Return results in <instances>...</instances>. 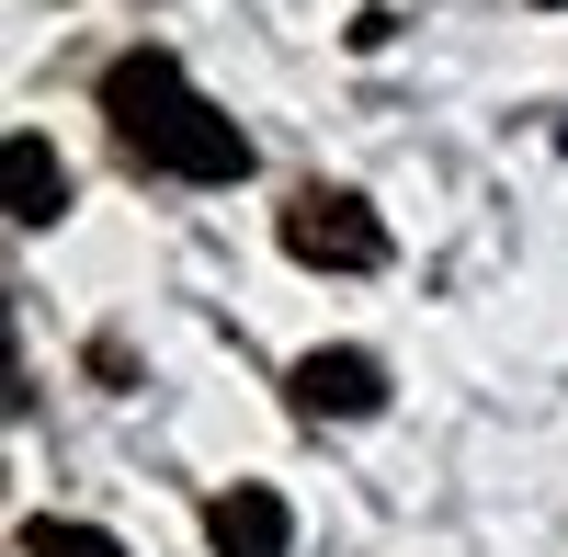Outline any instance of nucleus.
Segmentation results:
<instances>
[{
	"label": "nucleus",
	"instance_id": "423d86ee",
	"mask_svg": "<svg viewBox=\"0 0 568 557\" xmlns=\"http://www.w3.org/2000/svg\"><path fill=\"white\" fill-rule=\"evenodd\" d=\"M23 557H125L103 524H58V513H45V524H23Z\"/></svg>",
	"mask_w": 568,
	"mask_h": 557
},
{
	"label": "nucleus",
	"instance_id": "7ed1b4c3",
	"mask_svg": "<svg viewBox=\"0 0 568 557\" xmlns=\"http://www.w3.org/2000/svg\"><path fill=\"white\" fill-rule=\"evenodd\" d=\"M296 409H307V422H375V409H387V364H375V353H307L296 364Z\"/></svg>",
	"mask_w": 568,
	"mask_h": 557
},
{
	"label": "nucleus",
	"instance_id": "0eeeda50",
	"mask_svg": "<svg viewBox=\"0 0 568 557\" xmlns=\"http://www.w3.org/2000/svg\"><path fill=\"white\" fill-rule=\"evenodd\" d=\"M546 12H568V0H546Z\"/></svg>",
	"mask_w": 568,
	"mask_h": 557
},
{
	"label": "nucleus",
	"instance_id": "39448f33",
	"mask_svg": "<svg viewBox=\"0 0 568 557\" xmlns=\"http://www.w3.org/2000/svg\"><path fill=\"white\" fill-rule=\"evenodd\" d=\"M0 182H12V227H58V205H69V171H58V149L23 125L12 149H0Z\"/></svg>",
	"mask_w": 568,
	"mask_h": 557
},
{
	"label": "nucleus",
	"instance_id": "20e7f679",
	"mask_svg": "<svg viewBox=\"0 0 568 557\" xmlns=\"http://www.w3.org/2000/svg\"><path fill=\"white\" fill-rule=\"evenodd\" d=\"M205 546H216V557H284V546H296V524H284V500H273V489L240 478V489H216V500H205Z\"/></svg>",
	"mask_w": 568,
	"mask_h": 557
},
{
	"label": "nucleus",
	"instance_id": "f257e3e1",
	"mask_svg": "<svg viewBox=\"0 0 568 557\" xmlns=\"http://www.w3.org/2000/svg\"><path fill=\"white\" fill-rule=\"evenodd\" d=\"M103 114H114V136L149 171H182V182H240L251 171L240 114H216L205 91L182 80V58H160V45H136V58L103 69Z\"/></svg>",
	"mask_w": 568,
	"mask_h": 557
},
{
	"label": "nucleus",
	"instance_id": "f03ea898",
	"mask_svg": "<svg viewBox=\"0 0 568 557\" xmlns=\"http://www.w3.org/2000/svg\"><path fill=\"white\" fill-rule=\"evenodd\" d=\"M284 251H296L307 273H375V262H387V227H375L364 194H342V182H307V194L284 205Z\"/></svg>",
	"mask_w": 568,
	"mask_h": 557
}]
</instances>
